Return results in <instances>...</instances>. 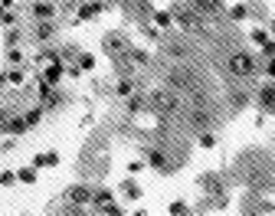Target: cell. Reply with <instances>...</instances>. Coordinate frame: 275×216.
Masks as SVG:
<instances>
[{
	"label": "cell",
	"instance_id": "cell-1",
	"mask_svg": "<svg viewBox=\"0 0 275 216\" xmlns=\"http://www.w3.org/2000/svg\"><path fill=\"white\" fill-rule=\"evenodd\" d=\"M229 72H233L236 79H249L259 72V59L252 53H246V49H239V53L229 56Z\"/></svg>",
	"mask_w": 275,
	"mask_h": 216
},
{
	"label": "cell",
	"instance_id": "cell-2",
	"mask_svg": "<svg viewBox=\"0 0 275 216\" xmlns=\"http://www.w3.org/2000/svg\"><path fill=\"white\" fill-rule=\"evenodd\" d=\"M63 76H66V66H63V59H56V62H49L46 69H43V79H39V82H46L49 89H53Z\"/></svg>",
	"mask_w": 275,
	"mask_h": 216
},
{
	"label": "cell",
	"instance_id": "cell-3",
	"mask_svg": "<svg viewBox=\"0 0 275 216\" xmlns=\"http://www.w3.org/2000/svg\"><path fill=\"white\" fill-rule=\"evenodd\" d=\"M105 10V3L102 0H89V3H82L79 7V13H76V20H95V16Z\"/></svg>",
	"mask_w": 275,
	"mask_h": 216
},
{
	"label": "cell",
	"instance_id": "cell-4",
	"mask_svg": "<svg viewBox=\"0 0 275 216\" xmlns=\"http://www.w3.org/2000/svg\"><path fill=\"white\" fill-rule=\"evenodd\" d=\"M72 203H92V187H86V184H76V187H69V193H66Z\"/></svg>",
	"mask_w": 275,
	"mask_h": 216
},
{
	"label": "cell",
	"instance_id": "cell-5",
	"mask_svg": "<svg viewBox=\"0 0 275 216\" xmlns=\"http://www.w3.org/2000/svg\"><path fill=\"white\" fill-rule=\"evenodd\" d=\"M272 102H275V82H266L259 89V108L262 111H269V108H272Z\"/></svg>",
	"mask_w": 275,
	"mask_h": 216
},
{
	"label": "cell",
	"instance_id": "cell-6",
	"mask_svg": "<svg viewBox=\"0 0 275 216\" xmlns=\"http://www.w3.org/2000/svg\"><path fill=\"white\" fill-rule=\"evenodd\" d=\"M154 105H157V111H174V108H177V102H174V95H167V92H157L154 95Z\"/></svg>",
	"mask_w": 275,
	"mask_h": 216
},
{
	"label": "cell",
	"instance_id": "cell-7",
	"mask_svg": "<svg viewBox=\"0 0 275 216\" xmlns=\"http://www.w3.org/2000/svg\"><path fill=\"white\" fill-rule=\"evenodd\" d=\"M56 164H59V154H56V151H46V154H36L33 157V167H56Z\"/></svg>",
	"mask_w": 275,
	"mask_h": 216
},
{
	"label": "cell",
	"instance_id": "cell-8",
	"mask_svg": "<svg viewBox=\"0 0 275 216\" xmlns=\"http://www.w3.org/2000/svg\"><path fill=\"white\" fill-rule=\"evenodd\" d=\"M148 164H151L154 170H171V161H167L164 151H151V154H148Z\"/></svg>",
	"mask_w": 275,
	"mask_h": 216
},
{
	"label": "cell",
	"instance_id": "cell-9",
	"mask_svg": "<svg viewBox=\"0 0 275 216\" xmlns=\"http://www.w3.org/2000/svg\"><path fill=\"white\" fill-rule=\"evenodd\" d=\"M33 13H36L39 20L46 23V20H53V16H56V7H53V3H49V0H39L36 7H33Z\"/></svg>",
	"mask_w": 275,
	"mask_h": 216
},
{
	"label": "cell",
	"instance_id": "cell-10",
	"mask_svg": "<svg viewBox=\"0 0 275 216\" xmlns=\"http://www.w3.org/2000/svg\"><path fill=\"white\" fill-rule=\"evenodd\" d=\"M193 7L203 13H223V0H193Z\"/></svg>",
	"mask_w": 275,
	"mask_h": 216
},
{
	"label": "cell",
	"instance_id": "cell-11",
	"mask_svg": "<svg viewBox=\"0 0 275 216\" xmlns=\"http://www.w3.org/2000/svg\"><path fill=\"white\" fill-rule=\"evenodd\" d=\"M105 53H111V56L125 53V39L121 36H105Z\"/></svg>",
	"mask_w": 275,
	"mask_h": 216
},
{
	"label": "cell",
	"instance_id": "cell-12",
	"mask_svg": "<svg viewBox=\"0 0 275 216\" xmlns=\"http://www.w3.org/2000/svg\"><path fill=\"white\" fill-rule=\"evenodd\" d=\"M121 193H125L128 200H141V193H144V190L134 184V180H125V184H121Z\"/></svg>",
	"mask_w": 275,
	"mask_h": 216
},
{
	"label": "cell",
	"instance_id": "cell-13",
	"mask_svg": "<svg viewBox=\"0 0 275 216\" xmlns=\"http://www.w3.org/2000/svg\"><path fill=\"white\" fill-rule=\"evenodd\" d=\"M249 39L256 43V46H266V43H269L272 36H269V30H266V26H256V30L249 33Z\"/></svg>",
	"mask_w": 275,
	"mask_h": 216
},
{
	"label": "cell",
	"instance_id": "cell-14",
	"mask_svg": "<svg viewBox=\"0 0 275 216\" xmlns=\"http://www.w3.org/2000/svg\"><path fill=\"white\" fill-rule=\"evenodd\" d=\"M16 180H23V184H36V167H20V170H16Z\"/></svg>",
	"mask_w": 275,
	"mask_h": 216
},
{
	"label": "cell",
	"instance_id": "cell-15",
	"mask_svg": "<svg viewBox=\"0 0 275 216\" xmlns=\"http://www.w3.org/2000/svg\"><path fill=\"white\" fill-rule=\"evenodd\" d=\"M79 69H82V72H92L95 69V56L92 53H79Z\"/></svg>",
	"mask_w": 275,
	"mask_h": 216
},
{
	"label": "cell",
	"instance_id": "cell-16",
	"mask_svg": "<svg viewBox=\"0 0 275 216\" xmlns=\"http://www.w3.org/2000/svg\"><path fill=\"white\" fill-rule=\"evenodd\" d=\"M229 16H233L236 23H243L246 16H249V7H246V3H236V7H233V10H229Z\"/></svg>",
	"mask_w": 275,
	"mask_h": 216
},
{
	"label": "cell",
	"instance_id": "cell-17",
	"mask_svg": "<svg viewBox=\"0 0 275 216\" xmlns=\"http://www.w3.org/2000/svg\"><path fill=\"white\" fill-rule=\"evenodd\" d=\"M154 23H157V26H164V30H167V26L174 23V16H171V10H157V13H154Z\"/></svg>",
	"mask_w": 275,
	"mask_h": 216
},
{
	"label": "cell",
	"instance_id": "cell-18",
	"mask_svg": "<svg viewBox=\"0 0 275 216\" xmlns=\"http://www.w3.org/2000/svg\"><path fill=\"white\" fill-rule=\"evenodd\" d=\"M141 108H144V99H141V95H128V111H131V115H138Z\"/></svg>",
	"mask_w": 275,
	"mask_h": 216
},
{
	"label": "cell",
	"instance_id": "cell-19",
	"mask_svg": "<svg viewBox=\"0 0 275 216\" xmlns=\"http://www.w3.org/2000/svg\"><path fill=\"white\" fill-rule=\"evenodd\" d=\"M171 216H190V207L183 200H174L171 203Z\"/></svg>",
	"mask_w": 275,
	"mask_h": 216
},
{
	"label": "cell",
	"instance_id": "cell-20",
	"mask_svg": "<svg viewBox=\"0 0 275 216\" xmlns=\"http://www.w3.org/2000/svg\"><path fill=\"white\" fill-rule=\"evenodd\" d=\"M200 147H206V151H210V147H216V134H213V131H203V134H200Z\"/></svg>",
	"mask_w": 275,
	"mask_h": 216
},
{
	"label": "cell",
	"instance_id": "cell-21",
	"mask_svg": "<svg viewBox=\"0 0 275 216\" xmlns=\"http://www.w3.org/2000/svg\"><path fill=\"white\" fill-rule=\"evenodd\" d=\"M118 95H134V82L131 79H121V82H118Z\"/></svg>",
	"mask_w": 275,
	"mask_h": 216
},
{
	"label": "cell",
	"instance_id": "cell-22",
	"mask_svg": "<svg viewBox=\"0 0 275 216\" xmlns=\"http://www.w3.org/2000/svg\"><path fill=\"white\" fill-rule=\"evenodd\" d=\"M262 72L269 76V82H275V56H272V59H266V62H262Z\"/></svg>",
	"mask_w": 275,
	"mask_h": 216
},
{
	"label": "cell",
	"instance_id": "cell-23",
	"mask_svg": "<svg viewBox=\"0 0 275 216\" xmlns=\"http://www.w3.org/2000/svg\"><path fill=\"white\" fill-rule=\"evenodd\" d=\"M102 213H105V216H125L118 203H105V207H102Z\"/></svg>",
	"mask_w": 275,
	"mask_h": 216
},
{
	"label": "cell",
	"instance_id": "cell-24",
	"mask_svg": "<svg viewBox=\"0 0 275 216\" xmlns=\"http://www.w3.org/2000/svg\"><path fill=\"white\" fill-rule=\"evenodd\" d=\"M0 184H3V187H13L16 184V174H13V170H3V174H0Z\"/></svg>",
	"mask_w": 275,
	"mask_h": 216
},
{
	"label": "cell",
	"instance_id": "cell-25",
	"mask_svg": "<svg viewBox=\"0 0 275 216\" xmlns=\"http://www.w3.org/2000/svg\"><path fill=\"white\" fill-rule=\"evenodd\" d=\"M39 118H43V108H36V111H30V115L23 118V121H26V128H33V124H36Z\"/></svg>",
	"mask_w": 275,
	"mask_h": 216
},
{
	"label": "cell",
	"instance_id": "cell-26",
	"mask_svg": "<svg viewBox=\"0 0 275 216\" xmlns=\"http://www.w3.org/2000/svg\"><path fill=\"white\" fill-rule=\"evenodd\" d=\"M36 36H39V39H49V36H53V26H49V23H39Z\"/></svg>",
	"mask_w": 275,
	"mask_h": 216
},
{
	"label": "cell",
	"instance_id": "cell-27",
	"mask_svg": "<svg viewBox=\"0 0 275 216\" xmlns=\"http://www.w3.org/2000/svg\"><path fill=\"white\" fill-rule=\"evenodd\" d=\"M262 56H266V59H272V56H275V39H269L266 46H262Z\"/></svg>",
	"mask_w": 275,
	"mask_h": 216
},
{
	"label": "cell",
	"instance_id": "cell-28",
	"mask_svg": "<svg viewBox=\"0 0 275 216\" xmlns=\"http://www.w3.org/2000/svg\"><path fill=\"white\" fill-rule=\"evenodd\" d=\"M141 170H144L141 161H131V164H128V174H141Z\"/></svg>",
	"mask_w": 275,
	"mask_h": 216
},
{
	"label": "cell",
	"instance_id": "cell-29",
	"mask_svg": "<svg viewBox=\"0 0 275 216\" xmlns=\"http://www.w3.org/2000/svg\"><path fill=\"white\" fill-rule=\"evenodd\" d=\"M10 62H23V53L20 49H10Z\"/></svg>",
	"mask_w": 275,
	"mask_h": 216
},
{
	"label": "cell",
	"instance_id": "cell-30",
	"mask_svg": "<svg viewBox=\"0 0 275 216\" xmlns=\"http://www.w3.org/2000/svg\"><path fill=\"white\" fill-rule=\"evenodd\" d=\"M269 36L275 39V20H272V23H269Z\"/></svg>",
	"mask_w": 275,
	"mask_h": 216
},
{
	"label": "cell",
	"instance_id": "cell-31",
	"mask_svg": "<svg viewBox=\"0 0 275 216\" xmlns=\"http://www.w3.org/2000/svg\"><path fill=\"white\" fill-rule=\"evenodd\" d=\"M131 216H148V210H134V213Z\"/></svg>",
	"mask_w": 275,
	"mask_h": 216
},
{
	"label": "cell",
	"instance_id": "cell-32",
	"mask_svg": "<svg viewBox=\"0 0 275 216\" xmlns=\"http://www.w3.org/2000/svg\"><path fill=\"white\" fill-rule=\"evenodd\" d=\"M269 115H275V102H272V108H269Z\"/></svg>",
	"mask_w": 275,
	"mask_h": 216
},
{
	"label": "cell",
	"instance_id": "cell-33",
	"mask_svg": "<svg viewBox=\"0 0 275 216\" xmlns=\"http://www.w3.org/2000/svg\"><path fill=\"white\" fill-rule=\"evenodd\" d=\"M0 134H3V131H0Z\"/></svg>",
	"mask_w": 275,
	"mask_h": 216
}]
</instances>
